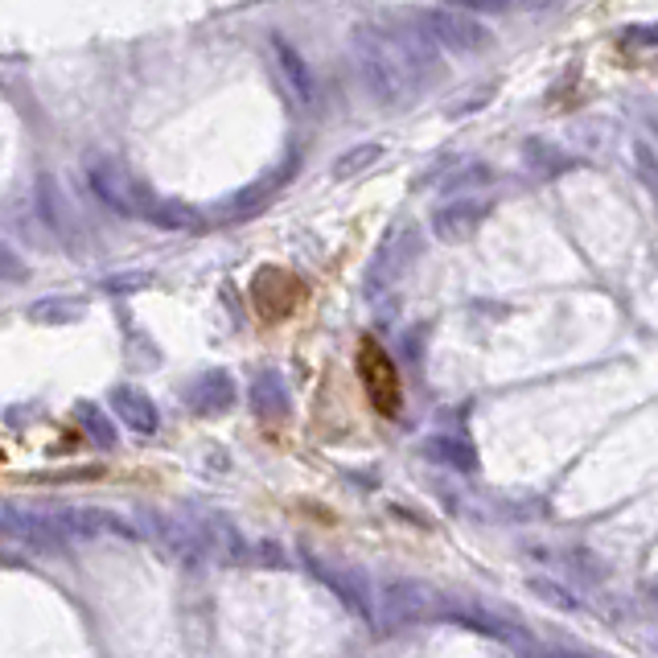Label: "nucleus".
<instances>
[{
  "mask_svg": "<svg viewBox=\"0 0 658 658\" xmlns=\"http://www.w3.org/2000/svg\"><path fill=\"white\" fill-rule=\"evenodd\" d=\"M358 378H362V392H367V399H371V408L378 415H399V408H404L399 367L375 338L358 342Z\"/></svg>",
  "mask_w": 658,
  "mask_h": 658,
  "instance_id": "f257e3e1",
  "label": "nucleus"
},
{
  "mask_svg": "<svg viewBox=\"0 0 658 658\" xmlns=\"http://www.w3.org/2000/svg\"><path fill=\"white\" fill-rule=\"evenodd\" d=\"M305 297V284L293 276V272H284V268H263L256 284H251V301L260 309V318L268 321H281L288 318Z\"/></svg>",
  "mask_w": 658,
  "mask_h": 658,
  "instance_id": "f03ea898",
  "label": "nucleus"
},
{
  "mask_svg": "<svg viewBox=\"0 0 658 658\" xmlns=\"http://www.w3.org/2000/svg\"><path fill=\"white\" fill-rule=\"evenodd\" d=\"M0 461H4V449H0Z\"/></svg>",
  "mask_w": 658,
  "mask_h": 658,
  "instance_id": "7ed1b4c3",
  "label": "nucleus"
}]
</instances>
